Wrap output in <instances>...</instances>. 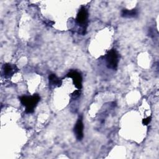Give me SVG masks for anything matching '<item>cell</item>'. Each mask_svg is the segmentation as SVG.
Returning <instances> with one entry per match:
<instances>
[{"label":"cell","mask_w":159,"mask_h":159,"mask_svg":"<svg viewBox=\"0 0 159 159\" xmlns=\"http://www.w3.org/2000/svg\"><path fill=\"white\" fill-rule=\"evenodd\" d=\"M40 99V98L37 94H34L32 96H22L19 98V100L21 104L25 106V111L27 114L34 112Z\"/></svg>","instance_id":"6da1fadb"},{"label":"cell","mask_w":159,"mask_h":159,"mask_svg":"<svg viewBox=\"0 0 159 159\" xmlns=\"http://www.w3.org/2000/svg\"><path fill=\"white\" fill-rule=\"evenodd\" d=\"M88 12L87 9L84 7H81L78 13L77 14L76 18V23L80 27L81 32L82 35L86 34V28L88 26Z\"/></svg>","instance_id":"7a4b0ae2"},{"label":"cell","mask_w":159,"mask_h":159,"mask_svg":"<svg viewBox=\"0 0 159 159\" xmlns=\"http://www.w3.org/2000/svg\"><path fill=\"white\" fill-rule=\"evenodd\" d=\"M106 66L108 68L116 70L119 63V55L115 49L109 50L105 57Z\"/></svg>","instance_id":"3957f363"},{"label":"cell","mask_w":159,"mask_h":159,"mask_svg":"<svg viewBox=\"0 0 159 159\" xmlns=\"http://www.w3.org/2000/svg\"><path fill=\"white\" fill-rule=\"evenodd\" d=\"M66 77L72 78L73 84L78 89L82 88V76L80 73L76 71H71L67 73Z\"/></svg>","instance_id":"277c9868"},{"label":"cell","mask_w":159,"mask_h":159,"mask_svg":"<svg viewBox=\"0 0 159 159\" xmlns=\"http://www.w3.org/2000/svg\"><path fill=\"white\" fill-rule=\"evenodd\" d=\"M83 129H84V125L83 122V119L81 117H80L77 120L73 129L76 139L78 141H81L83 138V136H84Z\"/></svg>","instance_id":"5b68a950"},{"label":"cell","mask_w":159,"mask_h":159,"mask_svg":"<svg viewBox=\"0 0 159 159\" xmlns=\"http://www.w3.org/2000/svg\"><path fill=\"white\" fill-rule=\"evenodd\" d=\"M19 69L16 65L11 63H6L2 66L3 75L5 78H11L14 73L18 71Z\"/></svg>","instance_id":"8992f818"},{"label":"cell","mask_w":159,"mask_h":159,"mask_svg":"<svg viewBox=\"0 0 159 159\" xmlns=\"http://www.w3.org/2000/svg\"><path fill=\"white\" fill-rule=\"evenodd\" d=\"M139 12L137 9H124L122 10L120 15L122 17L125 18H134L138 16Z\"/></svg>","instance_id":"52a82bcc"},{"label":"cell","mask_w":159,"mask_h":159,"mask_svg":"<svg viewBox=\"0 0 159 159\" xmlns=\"http://www.w3.org/2000/svg\"><path fill=\"white\" fill-rule=\"evenodd\" d=\"M49 84L53 87H60L62 84V81L58 78L55 74L52 73L48 76Z\"/></svg>","instance_id":"ba28073f"},{"label":"cell","mask_w":159,"mask_h":159,"mask_svg":"<svg viewBox=\"0 0 159 159\" xmlns=\"http://www.w3.org/2000/svg\"><path fill=\"white\" fill-rule=\"evenodd\" d=\"M80 94H81L80 89L76 90V91H75L71 94V97H72L73 99H76V98H78L80 96Z\"/></svg>","instance_id":"9c48e42d"},{"label":"cell","mask_w":159,"mask_h":159,"mask_svg":"<svg viewBox=\"0 0 159 159\" xmlns=\"http://www.w3.org/2000/svg\"><path fill=\"white\" fill-rule=\"evenodd\" d=\"M152 120V116H148L147 118H145L142 120V124L144 125H148Z\"/></svg>","instance_id":"30bf717a"}]
</instances>
